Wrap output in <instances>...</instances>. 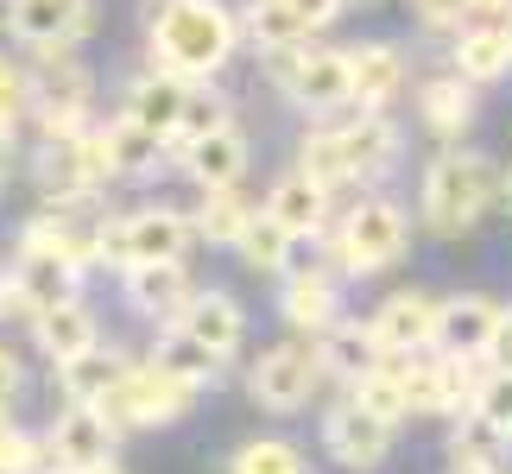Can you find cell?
I'll return each instance as SVG.
<instances>
[{"mask_svg": "<svg viewBox=\"0 0 512 474\" xmlns=\"http://www.w3.org/2000/svg\"><path fill=\"white\" fill-rule=\"evenodd\" d=\"M146 45L152 64L177 70V76H215L241 45V19H234L222 0H159L146 19Z\"/></svg>", "mask_w": 512, "mask_h": 474, "instance_id": "1", "label": "cell"}, {"mask_svg": "<svg viewBox=\"0 0 512 474\" xmlns=\"http://www.w3.org/2000/svg\"><path fill=\"white\" fill-rule=\"evenodd\" d=\"M424 222H430V234H468L481 222L487 209L500 203V171L487 165L481 152H462V146H443L437 158L424 165Z\"/></svg>", "mask_w": 512, "mask_h": 474, "instance_id": "2", "label": "cell"}, {"mask_svg": "<svg viewBox=\"0 0 512 474\" xmlns=\"http://www.w3.org/2000/svg\"><path fill=\"white\" fill-rule=\"evenodd\" d=\"M392 158H399V127H392L380 108H361L354 121L323 127V133H310V140H304V171L317 177L323 190L367 184V177L386 171Z\"/></svg>", "mask_w": 512, "mask_h": 474, "instance_id": "3", "label": "cell"}, {"mask_svg": "<svg viewBox=\"0 0 512 474\" xmlns=\"http://www.w3.org/2000/svg\"><path fill=\"white\" fill-rule=\"evenodd\" d=\"M405 247H411V222H405L399 203H386V196H361L336 228V260H342V272H354V279L399 266Z\"/></svg>", "mask_w": 512, "mask_h": 474, "instance_id": "4", "label": "cell"}, {"mask_svg": "<svg viewBox=\"0 0 512 474\" xmlns=\"http://www.w3.org/2000/svg\"><path fill=\"white\" fill-rule=\"evenodd\" d=\"M266 57H272L279 89L298 108H310V114H342V108H354V64H348V51L291 45V51H266Z\"/></svg>", "mask_w": 512, "mask_h": 474, "instance_id": "5", "label": "cell"}, {"mask_svg": "<svg viewBox=\"0 0 512 474\" xmlns=\"http://www.w3.org/2000/svg\"><path fill=\"white\" fill-rule=\"evenodd\" d=\"M190 399H196V392H190L184 380H171L159 361H146V367H127L121 380L108 386L102 411H108L121 430H152V424H177V418L190 411Z\"/></svg>", "mask_w": 512, "mask_h": 474, "instance_id": "6", "label": "cell"}, {"mask_svg": "<svg viewBox=\"0 0 512 474\" xmlns=\"http://www.w3.org/2000/svg\"><path fill=\"white\" fill-rule=\"evenodd\" d=\"M196 222H184L177 209H140L127 222L102 228V260L108 266H140V260H184Z\"/></svg>", "mask_w": 512, "mask_h": 474, "instance_id": "7", "label": "cell"}, {"mask_svg": "<svg viewBox=\"0 0 512 474\" xmlns=\"http://www.w3.org/2000/svg\"><path fill=\"white\" fill-rule=\"evenodd\" d=\"M108 177V158L102 140L83 127H64V133H45V152H38V184H45L51 203H83V196Z\"/></svg>", "mask_w": 512, "mask_h": 474, "instance_id": "8", "label": "cell"}, {"mask_svg": "<svg viewBox=\"0 0 512 474\" xmlns=\"http://www.w3.org/2000/svg\"><path fill=\"white\" fill-rule=\"evenodd\" d=\"M317 380H323V354L310 342H285V348L260 354V367L247 373V392H253V405H266V411H298V405H310Z\"/></svg>", "mask_w": 512, "mask_h": 474, "instance_id": "9", "label": "cell"}, {"mask_svg": "<svg viewBox=\"0 0 512 474\" xmlns=\"http://www.w3.org/2000/svg\"><path fill=\"white\" fill-rule=\"evenodd\" d=\"M7 32L19 45H38V51H70L76 38L95 26V7L89 0H7Z\"/></svg>", "mask_w": 512, "mask_h": 474, "instance_id": "10", "label": "cell"}, {"mask_svg": "<svg viewBox=\"0 0 512 474\" xmlns=\"http://www.w3.org/2000/svg\"><path fill=\"white\" fill-rule=\"evenodd\" d=\"M392 430L399 424H386L380 411H367L361 399H342V405H329V418H323V449L342 468H380L386 449H392Z\"/></svg>", "mask_w": 512, "mask_h": 474, "instance_id": "11", "label": "cell"}, {"mask_svg": "<svg viewBox=\"0 0 512 474\" xmlns=\"http://www.w3.org/2000/svg\"><path fill=\"white\" fill-rule=\"evenodd\" d=\"M114 443H121V424L108 418L102 405H64V418L51 424V462L57 468H83V462H108L114 456Z\"/></svg>", "mask_w": 512, "mask_h": 474, "instance_id": "12", "label": "cell"}, {"mask_svg": "<svg viewBox=\"0 0 512 474\" xmlns=\"http://www.w3.org/2000/svg\"><path fill=\"white\" fill-rule=\"evenodd\" d=\"M494 335H500V304L494 298L468 291V298L437 304V348L443 354H475V361H487V354H494Z\"/></svg>", "mask_w": 512, "mask_h": 474, "instance_id": "13", "label": "cell"}, {"mask_svg": "<svg viewBox=\"0 0 512 474\" xmlns=\"http://www.w3.org/2000/svg\"><path fill=\"white\" fill-rule=\"evenodd\" d=\"M367 323H373V335H380L386 354L437 348V298H424V291H399V298H386Z\"/></svg>", "mask_w": 512, "mask_h": 474, "instance_id": "14", "label": "cell"}, {"mask_svg": "<svg viewBox=\"0 0 512 474\" xmlns=\"http://www.w3.org/2000/svg\"><path fill=\"white\" fill-rule=\"evenodd\" d=\"M95 140H102V158H108V177H133V184H140V177H152L165 165V133H152L146 121H133V114H121V121H108L102 133H95Z\"/></svg>", "mask_w": 512, "mask_h": 474, "instance_id": "15", "label": "cell"}, {"mask_svg": "<svg viewBox=\"0 0 512 474\" xmlns=\"http://www.w3.org/2000/svg\"><path fill=\"white\" fill-rule=\"evenodd\" d=\"M177 152H184V171L203 190H228V184H241V171H247V133L234 121L203 133V140H190V146H177Z\"/></svg>", "mask_w": 512, "mask_h": 474, "instance_id": "16", "label": "cell"}, {"mask_svg": "<svg viewBox=\"0 0 512 474\" xmlns=\"http://www.w3.org/2000/svg\"><path fill=\"white\" fill-rule=\"evenodd\" d=\"M184 102H190V76H177V70H152V76H133L127 83V114L146 121L152 133H165V140H177Z\"/></svg>", "mask_w": 512, "mask_h": 474, "instance_id": "17", "label": "cell"}, {"mask_svg": "<svg viewBox=\"0 0 512 474\" xmlns=\"http://www.w3.org/2000/svg\"><path fill=\"white\" fill-rule=\"evenodd\" d=\"M127 304L140 316H184L190 304V279H184V260H140L127 266Z\"/></svg>", "mask_w": 512, "mask_h": 474, "instance_id": "18", "label": "cell"}, {"mask_svg": "<svg viewBox=\"0 0 512 474\" xmlns=\"http://www.w3.org/2000/svg\"><path fill=\"white\" fill-rule=\"evenodd\" d=\"M32 335H38V348H45L51 367H57V361H70V354L102 342V323H95V310H83L76 298H57L45 310H32Z\"/></svg>", "mask_w": 512, "mask_h": 474, "instance_id": "19", "label": "cell"}, {"mask_svg": "<svg viewBox=\"0 0 512 474\" xmlns=\"http://www.w3.org/2000/svg\"><path fill=\"white\" fill-rule=\"evenodd\" d=\"M317 354H323V373H336V380H348V386L392 361V354L380 348V335H373V323H336L329 335H317Z\"/></svg>", "mask_w": 512, "mask_h": 474, "instance_id": "20", "label": "cell"}, {"mask_svg": "<svg viewBox=\"0 0 512 474\" xmlns=\"http://www.w3.org/2000/svg\"><path fill=\"white\" fill-rule=\"evenodd\" d=\"M285 323L298 329V335H310V342H317V335H329L342 323V298H336V279H329V272H298V279H285Z\"/></svg>", "mask_w": 512, "mask_h": 474, "instance_id": "21", "label": "cell"}, {"mask_svg": "<svg viewBox=\"0 0 512 474\" xmlns=\"http://www.w3.org/2000/svg\"><path fill=\"white\" fill-rule=\"evenodd\" d=\"M177 323H184L196 342H209L222 361L247 342V316H241V304H234L228 291H190V304H184V316H177Z\"/></svg>", "mask_w": 512, "mask_h": 474, "instance_id": "22", "label": "cell"}, {"mask_svg": "<svg viewBox=\"0 0 512 474\" xmlns=\"http://www.w3.org/2000/svg\"><path fill=\"white\" fill-rule=\"evenodd\" d=\"M127 373V361L114 348H83V354H70V361H57V386H64V399L70 405H102L108 399V386Z\"/></svg>", "mask_w": 512, "mask_h": 474, "instance_id": "23", "label": "cell"}, {"mask_svg": "<svg viewBox=\"0 0 512 474\" xmlns=\"http://www.w3.org/2000/svg\"><path fill=\"white\" fill-rule=\"evenodd\" d=\"M506 70H512V32H506V19L468 26L456 38V76H468V83H500Z\"/></svg>", "mask_w": 512, "mask_h": 474, "instance_id": "24", "label": "cell"}, {"mask_svg": "<svg viewBox=\"0 0 512 474\" xmlns=\"http://www.w3.org/2000/svg\"><path fill=\"white\" fill-rule=\"evenodd\" d=\"M348 64H354V108H386L405 89L399 45H361V51H348Z\"/></svg>", "mask_w": 512, "mask_h": 474, "instance_id": "25", "label": "cell"}, {"mask_svg": "<svg viewBox=\"0 0 512 474\" xmlns=\"http://www.w3.org/2000/svg\"><path fill=\"white\" fill-rule=\"evenodd\" d=\"M266 215H272V222H285L291 234H323V222H329V190L310 171H298V177H285V184H272Z\"/></svg>", "mask_w": 512, "mask_h": 474, "instance_id": "26", "label": "cell"}, {"mask_svg": "<svg viewBox=\"0 0 512 474\" xmlns=\"http://www.w3.org/2000/svg\"><path fill=\"white\" fill-rule=\"evenodd\" d=\"M152 361H159L171 380H184L190 392H203V386L222 380V354H215L209 342H196L184 323H171V329L159 335V354H152Z\"/></svg>", "mask_w": 512, "mask_h": 474, "instance_id": "27", "label": "cell"}, {"mask_svg": "<svg viewBox=\"0 0 512 474\" xmlns=\"http://www.w3.org/2000/svg\"><path fill=\"white\" fill-rule=\"evenodd\" d=\"M418 114L437 140H462L475 127V95H468V76H437V83L418 89Z\"/></svg>", "mask_w": 512, "mask_h": 474, "instance_id": "28", "label": "cell"}, {"mask_svg": "<svg viewBox=\"0 0 512 474\" xmlns=\"http://www.w3.org/2000/svg\"><path fill=\"white\" fill-rule=\"evenodd\" d=\"M19 285H26V304L32 310H45L57 298H70L76 291V266L64 260V253H51V247H19Z\"/></svg>", "mask_w": 512, "mask_h": 474, "instance_id": "29", "label": "cell"}, {"mask_svg": "<svg viewBox=\"0 0 512 474\" xmlns=\"http://www.w3.org/2000/svg\"><path fill=\"white\" fill-rule=\"evenodd\" d=\"M241 32H247V45H260V51H291V45H304V19L285 7V0H247V13H241Z\"/></svg>", "mask_w": 512, "mask_h": 474, "instance_id": "30", "label": "cell"}, {"mask_svg": "<svg viewBox=\"0 0 512 474\" xmlns=\"http://www.w3.org/2000/svg\"><path fill=\"white\" fill-rule=\"evenodd\" d=\"M247 228H253V209L228 190H203V209H196V234H203L209 247H241L247 241Z\"/></svg>", "mask_w": 512, "mask_h": 474, "instance_id": "31", "label": "cell"}, {"mask_svg": "<svg viewBox=\"0 0 512 474\" xmlns=\"http://www.w3.org/2000/svg\"><path fill=\"white\" fill-rule=\"evenodd\" d=\"M228 474H310V462L298 456V443H285V437H253V443L234 449Z\"/></svg>", "mask_w": 512, "mask_h": 474, "instance_id": "32", "label": "cell"}, {"mask_svg": "<svg viewBox=\"0 0 512 474\" xmlns=\"http://www.w3.org/2000/svg\"><path fill=\"white\" fill-rule=\"evenodd\" d=\"M291 234L285 222H272V215H253V228H247V241H241V260L253 266V272H285V260H291Z\"/></svg>", "mask_w": 512, "mask_h": 474, "instance_id": "33", "label": "cell"}, {"mask_svg": "<svg viewBox=\"0 0 512 474\" xmlns=\"http://www.w3.org/2000/svg\"><path fill=\"white\" fill-rule=\"evenodd\" d=\"M506 443H512V437H506L494 418H487L481 405H468V411H462V424H456V462H494Z\"/></svg>", "mask_w": 512, "mask_h": 474, "instance_id": "34", "label": "cell"}, {"mask_svg": "<svg viewBox=\"0 0 512 474\" xmlns=\"http://www.w3.org/2000/svg\"><path fill=\"white\" fill-rule=\"evenodd\" d=\"M348 392H354L367 411H380L386 424H405V418H411V399H405V386H399V373H392V361H386L380 373H367V380H354Z\"/></svg>", "mask_w": 512, "mask_h": 474, "instance_id": "35", "label": "cell"}, {"mask_svg": "<svg viewBox=\"0 0 512 474\" xmlns=\"http://www.w3.org/2000/svg\"><path fill=\"white\" fill-rule=\"evenodd\" d=\"M228 121H234V114H228V95L190 83V102H184V121H177V140H171V146H190V140H203V133L228 127Z\"/></svg>", "mask_w": 512, "mask_h": 474, "instance_id": "36", "label": "cell"}, {"mask_svg": "<svg viewBox=\"0 0 512 474\" xmlns=\"http://www.w3.org/2000/svg\"><path fill=\"white\" fill-rule=\"evenodd\" d=\"M32 108V76L19 70V64H7V57H0V127H19V114Z\"/></svg>", "mask_w": 512, "mask_h": 474, "instance_id": "37", "label": "cell"}, {"mask_svg": "<svg viewBox=\"0 0 512 474\" xmlns=\"http://www.w3.org/2000/svg\"><path fill=\"white\" fill-rule=\"evenodd\" d=\"M475 405H481L487 418H494L506 437H512V367H500V361H494V373H487L481 392H475Z\"/></svg>", "mask_w": 512, "mask_h": 474, "instance_id": "38", "label": "cell"}, {"mask_svg": "<svg viewBox=\"0 0 512 474\" xmlns=\"http://www.w3.org/2000/svg\"><path fill=\"white\" fill-rule=\"evenodd\" d=\"M38 462H51V449L26 437V430H7L0 437V474H38Z\"/></svg>", "mask_w": 512, "mask_h": 474, "instance_id": "39", "label": "cell"}, {"mask_svg": "<svg viewBox=\"0 0 512 474\" xmlns=\"http://www.w3.org/2000/svg\"><path fill=\"white\" fill-rule=\"evenodd\" d=\"M411 19L430 26V32H449V26L468 19V0H411Z\"/></svg>", "mask_w": 512, "mask_h": 474, "instance_id": "40", "label": "cell"}, {"mask_svg": "<svg viewBox=\"0 0 512 474\" xmlns=\"http://www.w3.org/2000/svg\"><path fill=\"white\" fill-rule=\"evenodd\" d=\"M285 7H291V13L304 19V32H323L329 19H336V13L348 7V0H285Z\"/></svg>", "mask_w": 512, "mask_h": 474, "instance_id": "41", "label": "cell"}, {"mask_svg": "<svg viewBox=\"0 0 512 474\" xmlns=\"http://www.w3.org/2000/svg\"><path fill=\"white\" fill-rule=\"evenodd\" d=\"M19 386H26V367H19V354L0 342V411L13 405V392H19Z\"/></svg>", "mask_w": 512, "mask_h": 474, "instance_id": "42", "label": "cell"}, {"mask_svg": "<svg viewBox=\"0 0 512 474\" xmlns=\"http://www.w3.org/2000/svg\"><path fill=\"white\" fill-rule=\"evenodd\" d=\"M0 316H32L26 285H19V272H7V266H0Z\"/></svg>", "mask_w": 512, "mask_h": 474, "instance_id": "43", "label": "cell"}, {"mask_svg": "<svg viewBox=\"0 0 512 474\" xmlns=\"http://www.w3.org/2000/svg\"><path fill=\"white\" fill-rule=\"evenodd\" d=\"M494 361L512 367V310H500V335H494Z\"/></svg>", "mask_w": 512, "mask_h": 474, "instance_id": "44", "label": "cell"}, {"mask_svg": "<svg viewBox=\"0 0 512 474\" xmlns=\"http://www.w3.org/2000/svg\"><path fill=\"white\" fill-rule=\"evenodd\" d=\"M468 13H481V19H506V13H512V0H468Z\"/></svg>", "mask_w": 512, "mask_h": 474, "instance_id": "45", "label": "cell"}, {"mask_svg": "<svg viewBox=\"0 0 512 474\" xmlns=\"http://www.w3.org/2000/svg\"><path fill=\"white\" fill-rule=\"evenodd\" d=\"M449 474H500V462H449Z\"/></svg>", "mask_w": 512, "mask_h": 474, "instance_id": "46", "label": "cell"}, {"mask_svg": "<svg viewBox=\"0 0 512 474\" xmlns=\"http://www.w3.org/2000/svg\"><path fill=\"white\" fill-rule=\"evenodd\" d=\"M64 474H121V462L108 456V462H83V468H64Z\"/></svg>", "mask_w": 512, "mask_h": 474, "instance_id": "47", "label": "cell"}, {"mask_svg": "<svg viewBox=\"0 0 512 474\" xmlns=\"http://www.w3.org/2000/svg\"><path fill=\"white\" fill-rule=\"evenodd\" d=\"M500 203H506V209H512V171H506V177H500Z\"/></svg>", "mask_w": 512, "mask_h": 474, "instance_id": "48", "label": "cell"}, {"mask_svg": "<svg viewBox=\"0 0 512 474\" xmlns=\"http://www.w3.org/2000/svg\"><path fill=\"white\" fill-rule=\"evenodd\" d=\"M0 171H7V127H0Z\"/></svg>", "mask_w": 512, "mask_h": 474, "instance_id": "49", "label": "cell"}, {"mask_svg": "<svg viewBox=\"0 0 512 474\" xmlns=\"http://www.w3.org/2000/svg\"><path fill=\"white\" fill-rule=\"evenodd\" d=\"M0 437H7V411H0Z\"/></svg>", "mask_w": 512, "mask_h": 474, "instance_id": "50", "label": "cell"}, {"mask_svg": "<svg viewBox=\"0 0 512 474\" xmlns=\"http://www.w3.org/2000/svg\"><path fill=\"white\" fill-rule=\"evenodd\" d=\"M348 7H373V0H348Z\"/></svg>", "mask_w": 512, "mask_h": 474, "instance_id": "51", "label": "cell"}, {"mask_svg": "<svg viewBox=\"0 0 512 474\" xmlns=\"http://www.w3.org/2000/svg\"><path fill=\"white\" fill-rule=\"evenodd\" d=\"M506 32H512V13H506Z\"/></svg>", "mask_w": 512, "mask_h": 474, "instance_id": "52", "label": "cell"}]
</instances>
